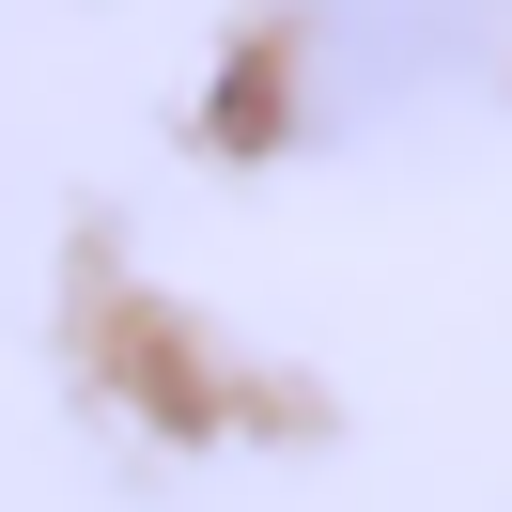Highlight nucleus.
Segmentation results:
<instances>
[{
	"instance_id": "nucleus-1",
	"label": "nucleus",
	"mask_w": 512,
	"mask_h": 512,
	"mask_svg": "<svg viewBox=\"0 0 512 512\" xmlns=\"http://www.w3.org/2000/svg\"><path fill=\"white\" fill-rule=\"evenodd\" d=\"M512 0H311L295 32V125H388L419 94H466L497 63Z\"/></svg>"
}]
</instances>
